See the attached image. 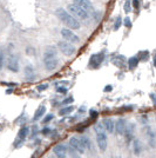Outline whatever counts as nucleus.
I'll return each instance as SVG.
<instances>
[{
    "label": "nucleus",
    "mask_w": 156,
    "mask_h": 158,
    "mask_svg": "<svg viewBox=\"0 0 156 158\" xmlns=\"http://www.w3.org/2000/svg\"><path fill=\"white\" fill-rule=\"evenodd\" d=\"M44 66L46 71L52 72L54 71L59 65V58H58V48L57 46H47L44 51V57H42Z\"/></svg>",
    "instance_id": "obj_1"
},
{
    "label": "nucleus",
    "mask_w": 156,
    "mask_h": 158,
    "mask_svg": "<svg viewBox=\"0 0 156 158\" xmlns=\"http://www.w3.org/2000/svg\"><path fill=\"white\" fill-rule=\"evenodd\" d=\"M55 15L67 28H69V30H80V27H81L80 21L78 19H75L67 10L62 8V7H59V8L55 10Z\"/></svg>",
    "instance_id": "obj_2"
},
{
    "label": "nucleus",
    "mask_w": 156,
    "mask_h": 158,
    "mask_svg": "<svg viewBox=\"0 0 156 158\" xmlns=\"http://www.w3.org/2000/svg\"><path fill=\"white\" fill-rule=\"evenodd\" d=\"M67 11H68L75 19H78L79 21H80V20L87 21V20L89 19V14L87 13L85 10L80 8V7L76 6V5H74V4L68 5V6H67Z\"/></svg>",
    "instance_id": "obj_3"
},
{
    "label": "nucleus",
    "mask_w": 156,
    "mask_h": 158,
    "mask_svg": "<svg viewBox=\"0 0 156 158\" xmlns=\"http://www.w3.org/2000/svg\"><path fill=\"white\" fill-rule=\"evenodd\" d=\"M57 48L62 54H65L66 57H72L73 54H75V52H76V47L74 46L73 44H71V43L66 41V40H60V41H58Z\"/></svg>",
    "instance_id": "obj_4"
},
{
    "label": "nucleus",
    "mask_w": 156,
    "mask_h": 158,
    "mask_svg": "<svg viewBox=\"0 0 156 158\" xmlns=\"http://www.w3.org/2000/svg\"><path fill=\"white\" fill-rule=\"evenodd\" d=\"M7 69L8 71L13 73H18L20 70V59L19 56L15 53H11L7 58Z\"/></svg>",
    "instance_id": "obj_5"
},
{
    "label": "nucleus",
    "mask_w": 156,
    "mask_h": 158,
    "mask_svg": "<svg viewBox=\"0 0 156 158\" xmlns=\"http://www.w3.org/2000/svg\"><path fill=\"white\" fill-rule=\"evenodd\" d=\"M60 33H61V37L64 38V40L71 43V44H79L80 43V37L73 32V30L65 27V28H61Z\"/></svg>",
    "instance_id": "obj_6"
},
{
    "label": "nucleus",
    "mask_w": 156,
    "mask_h": 158,
    "mask_svg": "<svg viewBox=\"0 0 156 158\" xmlns=\"http://www.w3.org/2000/svg\"><path fill=\"white\" fill-rule=\"evenodd\" d=\"M96 144H98V148L100 149V151L104 152L107 150V146H108V137H107V133H106L104 130L96 131Z\"/></svg>",
    "instance_id": "obj_7"
},
{
    "label": "nucleus",
    "mask_w": 156,
    "mask_h": 158,
    "mask_svg": "<svg viewBox=\"0 0 156 158\" xmlns=\"http://www.w3.org/2000/svg\"><path fill=\"white\" fill-rule=\"evenodd\" d=\"M73 4L79 6L80 8H82V10H85L89 15L94 13V11H95L94 5H93V2L91 0H73Z\"/></svg>",
    "instance_id": "obj_8"
},
{
    "label": "nucleus",
    "mask_w": 156,
    "mask_h": 158,
    "mask_svg": "<svg viewBox=\"0 0 156 158\" xmlns=\"http://www.w3.org/2000/svg\"><path fill=\"white\" fill-rule=\"evenodd\" d=\"M69 146H71L74 151H76L80 155H84L86 151V149L84 148V145H82V143H81V140H80L79 137H72L69 139Z\"/></svg>",
    "instance_id": "obj_9"
},
{
    "label": "nucleus",
    "mask_w": 156,
    "mask_h": 158,
    "mask_svg": "<svg viewBox=\"0 0 156 158\" xmlns=\"http://www.w3.org/2000/svg\"><path fill=\"white\" fill-rule=\"evenodd\" d=\"M24 74H25V79H26L27 81H34L35 78H37V72H35V69H34V66L31 65V64H28V65L25 66V69H24Z\"/></svg>",
    "instance_id": "obj_10"
},
{
    "label": "nucleus",
    "mask_w": 156,
    "mask_h": 158,
    "mask_svg": "<svg viewBox=\"0 0 156 158\" xmlns=\"http://www.w3.org/2000/svg\"><path fill=\"white\" fill-rule=\"evenodd\" d=\"M103 56H104L103 51H102V52H100V53H96V54H93V56L91 57V60H89V66L93 67V69L99 67L104 59Z\"/></svg>",
    "instance_id": "obj_11"
},
{
    "label": "nucleus",
    "mask_w": 156,
    "mask_h": 158,
    "mask_svg": "<svg viewBox=\"0 0 156 158\" xmlns=\"http://www.w3.org/2000/svg\"><path fill=\"white\" fill-rule=\"evenodd\" d=\"M144 131H146V137H147V140H148V143H149L150 148H155L156 146V133H155V131H154L150 126H146Z\"/></svg>",
    "instance_id": "obj_12"
},
{
    "label": "nucleus",
    "mask_w": 156,
    "mask_h": 158,
    "mask_svg": "<svg viewBox=\"0 0 156 158\" xmlns=\"http://www.w3.org/2000/svg\"><path fill=\"white\" fill-rule=\"evenodd\" d=\"M53 152L58 158H66L68 153V149L65 144H58L53 148Z\"/></svg>",
    "instance_id": "obj_13"
},
{
    "label": "nucleus",
    "mask_w": 156,
    "mask_h": 158,
    "mask_svg": "<svg viewBox=\"0 0 156 158\" xmlns=\"http://www.w3.org/2000/svg\"><path fill=\"white\" fill-rule=\"evenodd\" d=\"M126 125H127V122L123 118H119L115 123V127H114V132L116 133L117 136H122L126 130Z\"/></svg>",
    "instance_id": "obj_14"
},
{
    "label": "nucleus",
    "mask_w": 156,
    "mask_h": 158,
    "mask_svg": "<svg viewBox=\"0 0 156 158\" xmlns=\"http://www.w3.org/2000/svg\"><path fill=\"white\" fill-rule=\"evenodd\" d=\"M134 132H135V125L134 124H127L126 125V130H124V137H126V140L127 143H130V140H133L134 138Z\"/></svg>",
    "instance_id": "obj_15"
},
{
    "label": "nucleus",
    "mask_w": 156,
    "mask_h": 158,
    "mask_svg": "<svg viewBox=\"0 0 156 158\" xmlns=\"http://www.w3.org/2000/svg\"><path fill=\"white\" fill-rule=\"evenodd\" d=\"M102 126L103 130L108 133H113L114 132V127H115V123L111 118H104L102 120Z\"/></svg>",
    "instance_id": "obj_16"
},
{
    "label": "nucleus",
    "mask_w": 156,
    "mask_h": 158,
    "mask_svg": "<svg viewBox=\"0 0 156 158\" xmlns=\"http://www.w3.org/2000/svg\"><path fill=\"white\" fill-rule=\"evenodd\" d=\"M45 113H46V106L40 105L39 107L37 109V111H35V113H34V116H33V122H38V120H40L41 118H44Z\"/></svg>",
    "instance_id": "obj_17"
},
{
    "label": "nucleus",
    "mask_w": 156,
    "mask_h": 158,
    "mask_svg": "<svg viewBox=\"0 0 156 158\" xmlns=\"http://www.w3.org/2000/svg\"><path fill=\"white\" fill-rule=\"evenodd\" d=\"M111 63L116 67H119V69H123L124 66H126V58H124L123 56H116L115 58H113Z\"/></svg>",
    "instance_id": "obj_18"
},
{
    "label": "nucleus",
    "mask_w": 156,
    "mask_h": 158,
    "mask_svg": "<svg viewBox=\"0 0 156 158\" xmlns=\"http://www.w3.org/2000/svg\"><path fill=\"white\" fill-rule=\"evenodd\" d=\"M29 132H31V129L28 126H21V129L19 130V133H18V138L21 139V140H25L29 136Z\"/></svg>",
    "instance_id": "obj_19"
},
{
    "label": "nucleus",
    "mask_w": 156,
    "mask_h": 158,
    "mask_svg": "<svg viewBox=\"0 0 156 158\" xmlns=\"http://www.w3.org/2000/svg\"><path fill=\"white\" fill-rule=\"evenodd\" d=\"M133 150H134V153L138 156L141 151H142V144H141V142L138 140V139H134L133 140Z\"/></svg>",
    "instance_id": "obj_20"
},
{
    "label": "nucleus",
    "mask_w": 156,
    "mask_h": 158,
    "mask_svg": "<svg viewBox=\"0 0 156 158\" xmlns=\"http://www.w3.org/2000/svg\"><path fill=\"white\" fill-rule=\"evenodd\" d=\"M74 111V106L73 105H68V106H65V107H62V109H60V111H59V116H67V114H71L72 112Z\"/></svg>",
    "instance_id": "obj_21"
},
{
    "label": "nucleus",
    "mask_w": 156,
    "mask_h": 158,
    "mask_svg": "<svg viewBox=\"0 0 156 158\" xmlns=\"http://www.w3.org/2000/svg\"><path fill=\"white\" fill-rule=\"evenodd\" d=\"M138 63H140V59H138V57L137 56H134V57H130L129 59H128V66H129V69H135L137 65H138Z\"/></svg>",
    "instance_id": "obj_22"
},
{
    "label": "nucleus",
    "mask_w": 156,
    "mask_h": 158,
    "mask_svg": "<svg viewBox=\"0 0 156 158\" xmlns=\"http://www.w3.org/2000/svg\"><path fill=\"white\" fill-rule=\"evenodd\" d=\"M80 140H81V143H82V145H84V148H85L86 150L87 149H92V142L87 136H81Z\"/></svg>",
    "instance_id": "obj_23"
},
{
    "label": "nucleus",
    "mask_w": 156,
    "mask_h": 158,
    "mask_svg": "<svg viewBox=\"0 0 156 158\" xmlns=\"http://www.w3.org/2000/svg\"><path fill=\"white\" fill-rule=\"evenodd\" d=\"M53 119H54V114L53 113H47L42 118V124H48L49 122H52Z\"/></svg>",
    "instance_id": "obj_24"
},
{
    "label": "nucleus",
    "mask_w": 156,
    "mask_h": 158,
    "mask_svg": "<svg viewBox=\"0 0 156 158\" xmlns=\"http://www.w3.org/2000/svg\"><path fill=\"white\" fill-rule=\"evenodd\" d=\"M73 102H74V98H73V97L71 96V97H67L66 99H64V100L61 102V104H62L64 106H68L69 104H72Z\"/></svg>",
    "instance_id": "obj_25"
},
{
    "label": "nucleus",
    "mask_w": 156,
    "mask_h": 158,
    "mask_svg": "<svg viewBox=\"0 0 156 158\" xmlns=\"http://www.w3.org/2000/svg\"><path fill=\"white\" fill-rule=\"evenodd\" d=\"M121 25H122V19H121V17H117L115 23H114V30H119Z\"/></svg>",
    "instance_id": "obj_26"
},
{
    "label": "nucleus",
    "mask_w": 156,
    "mask_h": 158,
    "mask_svg": "<svg viewBox=\"0 0 156 158\" xmlns=\"http://www.w3.org/2000/svg\"><path fill=\"white\" fill-rule=\"evenodd\" d=\"M123 8H124V12H126V13H129L130 11H131V2H130L129 0H127V1L124 2Z\"/></svg>",
    "instance_id": "obj_27"
},
{
    "label": "nucleus",
    "mask_w": 156,
    "mask_h": 158,
    "mask_svg": "<svg viewBox=\"0 0 156 158\" xmlns=\"http://www.w3.org/2000/svg\"><path fill=\"white\" fill-rule=\"evenodd\" d=\"M123 25L126 26V28H131L133 24H131V20H130L129 17H126L123 20Z\"/></svg>",
    "instance_id": "obj_28"
},
{
    "label": "nucleus",
    "mask_w": 156,
    "mask_h": 158,
    "mask_svg": "<svg viewBox=\"0 0 156 158\" xmlns=\"http://www.w3.org/2000/svg\"><path fill=\"white\" fill-rule=\"evenodd\" d=\"M4 65H5V54L4 52H0V71L4 69Z\"/></svg>",
    "instance_id": "obj_29"
},
{
    "label": "nucleus",
    "mask_w": 156,
    "mask_h": 158,
    "mask_svg": "<svg viewBox=\"0 0 156 158\" xmlns=\"http://www.w3.org/2000/svg\"><path fill=\"white\" fill-rule=\"evenodd\" d=\"M39 133V129H38V126L37 125H33V127H32V133H29V136L32 137V138H34Z\"/></svg>",
    "instance_id": "obj_30"
},
{
    "label": "nucleus",
    "mask_w": 156,
    "mask_h": 158,
    "mask_svg": "<svg viewBox=\"0 0 156 158\" xmlns=\"http://www.w3.org/2000/svg\"><path fill=\"white\" fill-rule=\"evenodd\" d=\"M57 91L61 94H67V87H64V86H59L57 87Z\"/></svg>",
    "instance_id": "obj_31"
},
{
    "label": "nucleus",
    "mask_w": 156,
    "mask_h": 158,
    "mask_svg": "<svg viewBox=\"0 0 156 158\" xmlns=\"http://www.w3.org/2000/svg\"><path fill=\"white\" fill-rule=\"evenodd\" d=\"M37 89H38L39 92H42V91H45V90L48 89V84H41V85H38Z\"/></svg>",
    "instance_id": "obj_32"
},
{
    "label": "nucleus",
    "mask_w": 156,
    "mask_h": 158,
    "mask_svg": "<svg viewBox=\"0 0 156 158\" xmlns=\"http://www.w3.org/2000/svg\"><path fill=\"white\" fill-rule=\"evenodd\" d=\"M51 132H52V130H51L49 127H44V129L41 130V133H42L44 136H48Z\"/></svg>",
    "instance_id": "obj_33"
},
{
    "label": "nucleus",
    "mask_w": 156,
    "mask_h": 158,
    "mask_svg": "<svg viewBox=\"0 0 156 158\" xmlns=\"http://www.w3.org/2000/svg\"><path fill=\"white\" fill-rule=\"evenodd\" d=\"M89 113H91V118L92 119H95L99 116V112L95 111V110H91V111H89Z\"/></svg>",
    "instance_id": "obj_34"
},
{
    "label": "nucleus",
    "mask_w": 156,
    "mask_h": 158,
    "mask_svg": "<svg viewBox=\"0 0 156 158\" xmlns=\"http://www.w3.org/2000/svg\"><path fill=\"white\" fill-rule=\"evenodd\" d=\"M34 52H35L34 47H32V46H27V48H26V53H27V54H34Z\"/></svg>",
    "instance_id": "obj_35"
},
{
    "label": "nucleus",
    "mask_w": 156,
    "mask_h": 158,
    "mask_svg": "<svg viewBox=\"0 0 156 158\" xmlns=\"http://www.w3.org/2000/svg\"><path fill=\"white\" fill-rule=\"evenodd\" d=\"M133 6L135 7V10H138L140 8V0H133Z\"/></svg>",
    "instance_id": "obj_36"
},
{
    "label": "nucleus",
    "mask_w": 156,
    "mask_h": 158,
    "mask_svg": "<svg viewBox=\"0 0 156 158\" xmlns=\"http://www.w3.org/2000/svg\"><path fill=\"white\" fill-rule=\"evenodd\" d=\"M150 99H151V102L154 103V105L156 106V93H151V94H150Z\"/></svg>",
    "instance_id": "obj_37"
},
{
    "label": "nucleus",
    "mask_w": 156,
    "mask_h": 158,
    "mask_svg": "<svg viewBox=\"0 0 156 158\" xmlns=\"http://www.w3.org/2000/svg\"><path fill=\"white\" fill-rule=\"evenodd\" d=\"M111 90H113V87H111V85L106 86V87H104V89H103V91H104V92H111Z\"/></svg>",
    "instance_id": "obj_38"
},
{
    "label": "nucleus",
    "mask_w": 156,
    "mask_h": 158,
    "mask_svg": "<svg viewBox=\"0 0 156 158\" xmlns=\"http://www.w3.org/2000/svg\"><path fill=\"white\" fill-rule=\"evenodd\" d=\"M153 64H154V66L156 67V54H155V57H154V60H153Z\"/></svg>",
    "instance_id": "obj_39"
},
{
    "label": "nucleus",
    "mask_w": 156,
    "mask_h": 158,
    "mask_svg": "<svg viewBox=\"0 0 156 158\" xmlns=\"http://www.w3.org/2000/svg\"><path fill=\"white\" fill-rule=\"evenodd\" d=\"M12 92H13V90H7V91H6L7 94H10V93H12Z\"/></svg>",
    "instance_id": "obj_40"
}]
</instances>
